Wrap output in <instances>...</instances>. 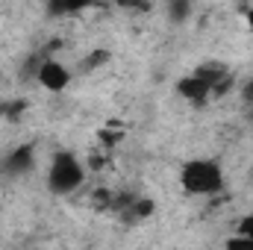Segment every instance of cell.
Returning <instances> with one entry per match:
<instances>
[{
    "mask_svg": "<svg viewBox=\"0 0 253 250\" xmlns=\"http://www.w3.org/2000/svg\"><path fill=\"white\" fill-rule=\"evenodd\" d=\"M180 188L191 194V197H218L224 186H227V177H224V165L218 159H209V156H191L180 165Z\"/></svg>",
    "mask_w": 253,
    "mask_h": 250,
    "instance_id": "6da1fadb",
    "label": "cell"
},
{
    "mask_svg": "<svg viewBox=\"0 0 253 250\" xmlns=\"http://www.w3.org/2000/svg\"><path fill=\"white\" fill-rule=\"evenodd\" d=\"M47 191L56 194V197H68L74 191H80L85 183V162L71 153V150H56L50 156V165H47Z\"/></svg>",
    "mask_w": 253,
    "mask_h": 250,
    "instance_id": "7a4b0ae2",
    "label": "cell"
},
{
    "mask_svg": "<svg viewBox=\"0 0 253 250\" xmlns=\"http://www.w3.org/2000/svg\"><path fill=\"white\" fill-rule=\"evenodd\" d=\"M36 83L44 88V91H50V94H62L65 88L71 85V80H74V74L65 68V62H59L56 56H42L39 65H36Z\"/></svg>",
    "mask_w": 253,
    "mask_h": 250,
    "instance_id": "3957f363",
    "label": "cell"
},
{
    "mask_svg": "<svg viewBox=\"0 0 253 250\" xmlns=\"http://www.w3.org/2000/svg\"><path fill=\"white\" fill-rule=\"evenodd\" d=\"M177 94H180L189 106H206L209 100H215V97H212V85H209L197 71H191V74H186V77L177 80Z\"/></svg>",
    "mask_w": 253,
    "mask_h": 250,
    "instance_id": "277c9868",
    "label": "cell"
},
{
    "mask_svg": "<svg viewBox=\"0 0 253 250\" xmlns=\"http://www.w3.org/2000/svg\"><path fill=\"white\" fill-rule=\"evenodd\" d=\"M33 168H36V147L33 144H21V147L9 150L3 159V174H9V177H24Z\"/></svg>",
    "mask_w": 253,
    "mask_h": 250,
    "instance_id": "5b68a950",
    "label": "cell"
},
{
    "mask_svg": "<svg viewBox=\"0 0 253 250\" xmlns=\"http://www.w3.org/2000/svg\"><path fill=\"white\" fill-rule=\"evenodd\" d=\"M47 3H50V9L59 12V15H77V12H85L94 0H47Z\"/></svg>",
    "mask_w": 253,
    "mask_h": 250,
    "instance_id": "8992f818",
    "label": "cell"
},
{
    "mask_svg": "<svg viewBox=\"0 0 253 250\" xmlns=\"http://www.w3.org/2000/svg\"><path fill=\"white\" fill-rule=\"evenodd\" d=\"M118 9H126V12H150L156 0H112Z\"/></svg>",
    "mask_w": 253,
    "mask_h": 250,
    "instance_id": "52a82bcc",
    "label": "cell"
},
{
    "mask_svg": "<svg viewBox=\"0 0 253 250\" xmlns=\"http://www.w3.org/2000/svg\"><path fill=\"white\" fill-rule=\"evenodd\" d=\"M109 59V50H94V53H88L83 65H80V71H94V68H100V65H106Z\"/></svg>",
    "mask_w": 253,
    "mask_h": 250,
    "instance_id": "ba28073f",
    "label": "cell"
},
{
    "mask_svg": "<svg viewBox=\"0 0 253 250\" xmlns=\"http://www.w3.org/2000/svg\"><path fill=\"white\" fill-rule=\"evenodd\" d=\"M242 100H245L248 106H253V77L245 83V85H242Z\"/></svg>",
    "mask_w": 253,
    "mask_h": 250,
    "instance_id": "9c48e42d",
    "label": "cell"
},
{
    "mask_svg": "<svg viewBox=\"0 0 253 250\" xmlns=\"http://www.w3.org/2000/svg\"><path fill=\"white\" fill-rule=\"evenodd\" d=\"M245 27H248V33L253 36V6H248V9H245Z\"/></svg>",
    "mask_w": 253,
    "mask_h": 250,
    "instance_id": "30bf717a",
    "label": "cell"
},
{
    "mask_svg": "<svg viewBox=\"0 0 253 250\" xmlns=\"http://www.w3.org/2000/svg\"><path fill=\"white\" fill-rule=\"evenodd\" d=\"M251 183H253V177H251Z\"/></svg>",
    "mask_w": 253,
    "mask_h": 250,
    "instance_id": "8fae6325",
    "label": "cell"
}]
</instances>
